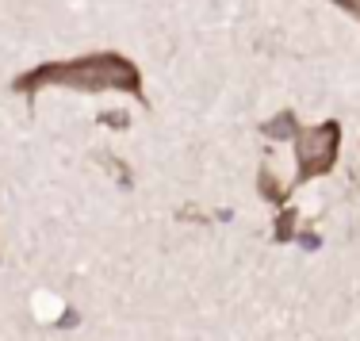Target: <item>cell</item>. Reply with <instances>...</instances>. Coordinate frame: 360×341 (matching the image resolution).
Wrapping results in <instances>:
<instances>
[{
	"label": "cell",
	"instance_id": "cell-1",
	"mask_svg": "<svg viewBox=\"0 0 360 341\" xmlns=\"http://www.w3.org/2000/svg\"><path fill=\"white\" fill-rule=\"evenodd\" d=\"M42 84H62V89H81V92H100V89H123L131 96L142 100V77L127 58L119 54H89V58H77V62H46L39 70L15 77L12 89L15 92H27L35 96Z\"/></svg>",
	"mask_w": 360,
	"mask_h": 341
},
{
	"label": "cell",
	"instance_id": "cell-2",
	"mask_svg": "<svg viewBox=\"0 0 360 341\" xmlns=\"http://www.w3.org/2000/svg\"><path fill=\"white\" fill-rule=\"evenodd\" d=\"M338 142H341L338 123H319V127H307V131H295L299 184L319 176V173H330L333 161H338Z\"/></svg>",
	"mask_w": 360,
	"mask_h": 341
},
{
	"label": "cell",
	"instance_id": "cell-3",
	"mask_svg": "<svg viewBox=\"0 0 360 341\" xmlns=\"http://www.w3.org/2000/svg\"><path fill=\"white\" fill-rule=\"evenodd\" d=\"M269 139H295V131H299V123H295V115L284 112V115H276V119H269V123L261 127Z\"/></svg>",
	"mask_w": 360,
	"mask_h": 341
},
{
	"label": "cell",
	"instance_id": "cell-4",
	"mask_svg": "<svg viewBox=\"0 0 360 341\" xmlns=\"http://www.w3.org/2000/svg\"><path fill=\"white\" fill-rule=\"evenodd\" d=\"M261 195H264V200H272V203L284 200V192H280V184H276V181H272L269 169H261Z\"/></svg>",
	"mask_w": 360,
	"mask_h": 341
},
{
	"label": "cell",
	"instance_id": "cell-5",
	"mask_svg": "<svg viewBox=\"0 0 360 341\" xmlns=\"http://www.w3.org/2000/svg\"><path fill=\"white\" fill-rule=\"evenodd\" d=\"M291 226H295V211H284V215H280V223H276V242H288Z\"/></svg>",
	"mask_w": 360,
	"mask_h": 341
},
{
	"label": "cell",
	"instance_id": "cell-6",
	"mask_svg": "<svg viewBox=\"0 0 360 341\" xmlns=\"http://www.w3.org/2000/svg\"><path fill=\"white\" fill-rule=\"evenodd\" d=\"M104 123L108 127H127V115L123 112H104Z\"/></svg>",
	"mask_w": 360,
	"mask_h": 341
},
{
	"label": "cell",
	"instance_id": "cell-7",
	"mask_svg": "<svg viewBox=\"0 0 360 341\" xmlns=\"http://www.w3.org/2000/svg\"><path fill=\"white\" fill-rule=\"evenodd\" d=\"M333 4H341V8H349L353 15H360V0H333Z\"/></svg>",
	"mask_w": 360,
	"mask_h": 341
},
{
	"label": "cell",
	"instance_id": "cell-8",
	"mask_svg": "<svg viewBox=\"0 0 360 341\" xmlns=\"http://www.w3.org/2000/svg\"><path fill=\"white\" fill-rule=\"evenodd\" d=\"M299 242H303L307 250H319V238H314V234H299Z\"/></svg>",
	"mask_w": 360,
	"mask_h": 341
}]
</instances>
